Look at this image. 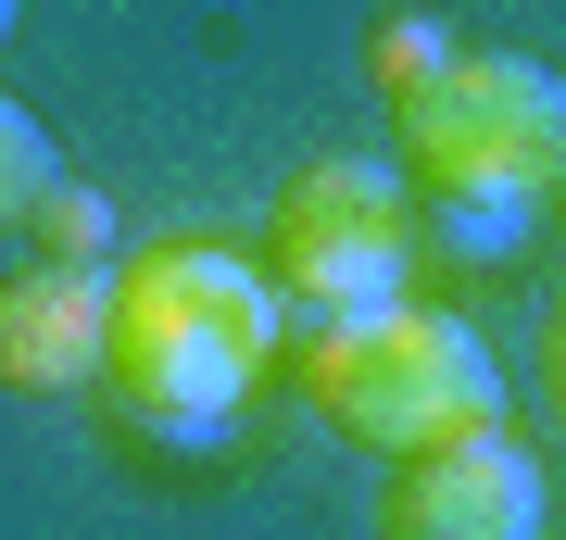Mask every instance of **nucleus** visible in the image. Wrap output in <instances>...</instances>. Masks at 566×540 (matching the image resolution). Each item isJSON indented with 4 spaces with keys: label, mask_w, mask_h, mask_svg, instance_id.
<instances>
[{
    "label": "nucleus",
    "mask_w": 566,
    "mask_h": 540,
    "mask_svg": "<svg viewBox=\"0 0 566 540\" xmlns=\"http://www.w3.org/2000/svg\"><path fill=\"white\" fill-rule=\"evenodd\" d=\"M290 301L264 264L214 252V240H151L114 277V390L151 441H227L240 402L277 352Z\"/></svg>",
    "instance_id": "1"
},
{
    "label": "nucleus",
    "mask_w": 566,
    "mask_h": 540,
    "mask_svg": "<svg viewBox=\"0 0 566 540\" xmlns=\"http://www.w3.org/2000/svg\"><path fill=\"white\" fill-rule=\"evenodd\" d=\"M453 63H465V51H453V25H441V13H416V0H403V13H378V39H365V76H378L390 114H403V100H428Z\"/></svg>",
    "instance_id": "7"
},
{
    "label": "nucleus",
    "mask_w": 566,
    "mask_h": 540,
    "mask_svg": "<svg viewBox=\"0 0 566 540\" xmlns=\"http://www.w3.org/2000/svg\"><path fill=\"white\" fill-rule=\"evenodd\" d=\"M264 277H277V301L315 340L353 327V315H378V301H403V277H416V189L378 151H315L303 177H277V201H264Z\"/></svg>",
    "instance_id": "3"
},
{
    "label": "nucleus",
    "mask_w": 566,
    "mask_h": 540,
    "mask_svg": "<svg viewBox=\"0 0 566 540\" xmlns=\"http://www.w3.org/2000/svg\"><path fill=\"white\" fill-rule=\"evenodd\" d=\"M378 540H542V465L504 427L453 441V453H416V465H390Z\"/></svg>",
    "instance_id": "5"
},
{
    "label": "nucleus",
    "mask_w": 566,
    "mask_h": 540,
    "mask_svg": "<svg viewBox=\"0 0 566 540\" xmlns=\"http://www.w3.org/2000/svg\"><path fill=\"white\" fill-rule=\"evenodd\" d=\"M542 390L566 402V301H554V327H542Z\"/></svg>",
    "instance_id": "10"
},
{
    "label": "nucleus",
    "mask_w": 566,
    "mask_h": 540,
    "mask_svg": "<svg viewBox=\"0 0 566 540\" xmlns=\"http://www.w3.org/2000/svg\"><path fill=\"white\" fill-rule=\"evenodd\" d=\"M63 177H51V139H39V114H25V100H13V114H0V214H39V201H51Z\"/></svg>",
    "instance_id": "9"
},
{
    "label": "nucleus",
    "mask_w": 566,
    "mask_h": 540,
    "mask_svg": "<svg viewBox=\"0 0 566 540\" xmlns=\"http://www.w3.org/2000/svg\"><path fill=\"white\" fill-rule=\"evenodd\" d=\"M114 364V277L102 264H25L0 289V378L13 390H88Z\"/></svg>",
    "instance_id": "6"
},
{
    "label": "nucleus",
    "mask_w": 566,
    "mask_h": 540,
    "mask_svg": "<svg viewBox=\"0 0 566 540\" xmlns=\"http://www.w3.org/2000/svg\"><path fill=\"white\" fill-rule=\"evenodd\" d=\"M303 378L327 402V427L390 465L416 453H453V441H491L504 427V364H491V340L465 315H441V301H378V315L327 327V340L303 352Z\"/></svg>",
    "instance_id": "2"
},
{
    "label": "nucleus",
    "mask_w": 566,
    "mask_h": 540,
    "mask_svg": "<svg viewBox=\"0 0 566 540\" xmlns=\"http://www.w3.org/2000/svg\"><path fill=\"white\" fill-rule=\"evenodd\" d=\"M25 240H39V264H102V252H114V201L63 177L39 214H25Z\"/></svg>",
    "instance_id": "8"
},
{
    "label": "nucleus",
    "mask_w": 566,
    "mask_h": 540,
    "mask_svg": "<svg viewBox=\"0 0 566 540\" xmlns=\"http://www.w3.org/2000/svg\"><path fill=\"white\" fill-rule=\"evenodd\" d=\"M403 163L453 214H504V201L566 189V76L542 51H465L428 100H403Z\"/></svg>",
    "instance_id": "4"
}]
</instances>
